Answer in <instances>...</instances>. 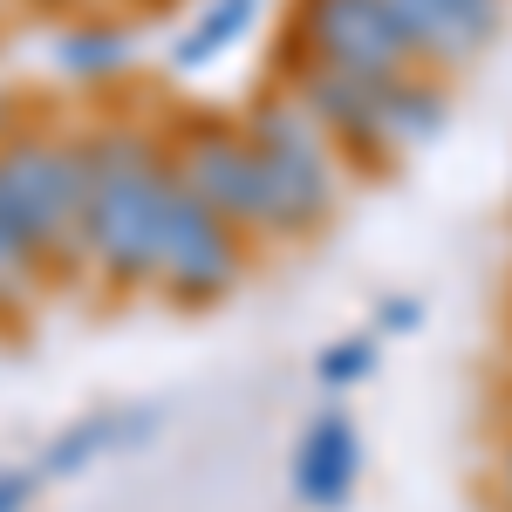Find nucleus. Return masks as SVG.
<instances>
[{
    "label": "nucleus",
    "mask_w": 512,
    "mask_h": 512,
    "mask_svg": "<svg viewBox=\"0 0 512 512\" xmlns=\"http://www.w3.org/2000/svg\"><path fill=\"white\" fill-rule=\"evenodd\" d=\"M164 192V130L137 117L89 123V205H82V274L117 294L151 287V226Z\"/></svg>",
    "instance_id": "1"
},
{
    "label": "nucleus",
    "mask_w": 512,
    "mask_h": 512,
    "mask_svg": "<svg viewBox=\"0 0 512 512\" xmlns=\"http://www.w3.org/2000/svg\"><path fill=\"white\" fill-rule=\"evenodd\" d=\"M89 205V123L0 130V233L21 239L48 274H82Z\"/></svg>",
    "instance_id": "2"
},
{
    "label": "nucleus",
    "mask_w": 512,
    "mask_h": 512,
    "mask_svg": "<svg viewBox=\"0 0 512 512\" xmlns=\"http://www.w3.org/2000/svg\"><path fill=\"white\" fill-rule=\"evenodd\" d=\"M239 130L253 137L260 185H267V239H315L349 185V158L335 151V137L294 103V89L260 96L239 117Z\"/></svg>",
    "instance_id": "3"
},
{
    "label": "nucleus",
    "mask_w": 512,
    "mask_h": 512,
    "mask_svg": "<svg viewBox=\"0 0 512 512\" xmlns=\"http://www.w3.org/2000/svg\"><path fill=\"white\" fill-rule=\"evenodd\" d=\"M246 246L253 239L233 233L212 205H198L171 164H164V192H158V226H151V287L185 301V308H205L219 294H233L239 274H246Z\"/></svg>",
    "instance_id": "4"
},
{
    "label": "nucleus",
    "mask_w": 512,
    "mask_h": 512,
    "mask_svg": "<svg viewBox=\"0 0 512 512\" xmlns=\"http://www.w3.org/2000/svg\"><path fill=\"white\" fill-rule=\"evenodd\" d=\"M164 164L171 178L212 205L233 233L267 239V185H260V158H253V137L226 117H178L164 123Z\"/></svg>",
    "instance_id": "5"
},
{
    "label": "nucleus",
    "mask_w": 512,
    "mask_h": 512,
    "mask_svg": "<svg viewBox=\"0 0 512 512\" xmlns=\"http://www.w3.org/2000/svg\"><path fill=\"white\" fill-rule=\"evenodd\" d=\"M287 41L308 48V55H321V62H342V69H355V76H403V69H424L390 0H294Z\"/></svg>",
    "instance_id": "6"
},
{
    "label": "nucleus",
    "mask_w": 512,
    "mask_h": 512,
    "mask_svg": "<svg viewBox=\"0 0 512 512\" xmlns=\"http://www.w3.org/2000/svg\"><path fill=\"white\" fill-rule=\"evenodd\" d=\"M390 7L403 21V35H410V48H417V62L437 69V76L472 69L506 28V0H390Z\"/></svg>",
    "instance_id": "7"
},
{
    "label": "nucleus",
    "mask_w": 512,
    "mask_h": 512,
    "mask_svg": "<svg viewBox=\"0 0 512 512\" xmlns=\"http://www.w3.org/2000/svg\"><path fill=\"white\" fill-rule=\"evenodd\" d=\"M62 35H55V62H62V76L76 82H110L130 62V21L110 14V7H89L76 21H55Z\"/></svg>",
    "instance_id": "8"
},
{
    "label": "nucleus",
    "mask_w": 512,
    "mask_h": 512,
    "mask_svg": "<svg viewBox=\"0 0 512 512\" xmlns=\"http://www.w3.org/2000/svg\"><path fill=\"white\" fill-rule=\"evenodd\" d=\"M349 465H355L349 424H342V417L315 424L308 451H301V492H308V499H342V485H349Z\"/></svg>",
    "instance_id": "9"
},
{
    "label": "nucleus",
    "mask_w": 512,
    "mask_h": 512,
    "mask_svg": "<svg viewBox=\"0 0 512 512\" xmlns=\"http://www.w3.org/2000/svg\"><path fill=\"white\" fill-rule=\"evenodd\" d=\"M253 14H260V0H212V7L198 14V28L178 41V69H198V62H212V55H226V48L253 28Z\"/></svg>",
    "instance_id": "10"
},
{
    "label": "nucleus",
    "mask_w": 512,
    "mask_h": 512,
    "mask_svg": "<svg viewBox=\"0 0 512 512\" xmlns=\"http://www.w3.org/2000/svg\"><path fill=\"white\" fill-rule=\"evenodd\" d=\"M21 14H35V21H76L89 7H103V0H14Z\"/></svg>",
    "instance_id": "11"
},
{
    "label": "nucleus",
    "mask_w": 512,
    "mask_h": 512,
    "mask_svg": "<svg viewBox=\"0 0 512 512\" xmlns=\"http://www.w3.org/2000/svg\"><path fill=\"white\" fill-rule=\"evenodd\" d=\"M362 362H369V349H362V342H342L321 369H328V376H362Z\"/></svg>",
    "instance_id": "12"
},
{
    "label": "nucleus",
    "mask_w": 512,
    "mask_h": 512,
    "mask_svg": "<svg viewBox=\"0 0 512 512\" xmlns=\"http://www.w3.org/2000/svg\"><path fill=\"white\" fill-rule=\"evenodd\" d=\"M110 14H123V21H144V14H164L171 0H103Z\"/></svg>",
    "instance_id": "13"
},
{
    "label": "nucleus",
    "mask_w": 512,
    "mask_h": 512,
    "mask_svg": "<svg viewBox=\"0 0 512 512\" xmlns=\"http://www.w3.org/2000/svg\"><path fill=\"white\" fill-rule=\"evenodd\" d=\"M21 499H28V485H21V478H14V485H0V512H14Z\"/></svg>",
    "instance_id": "14"
},
{
    "label": "nucleus",
    "mask_w": 512,
    "mask_h": 512,
    "mask_svg": "<svg viewBox=\"0 0 512 512\" xmlns=\"http://www.w3.org/2000/svg\"><path fill=\"white\" fill-rule=\"evenodd\" d=\"M499 492H506V506H512V444H506V458H499Z\"/></svg>",
    "instance_id": "15"
}]
</instances>
